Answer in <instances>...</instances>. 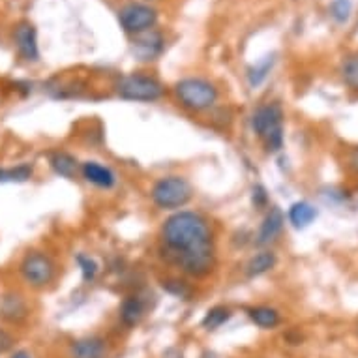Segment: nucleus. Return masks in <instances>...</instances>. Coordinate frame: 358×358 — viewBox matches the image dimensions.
Returning a JSON list of instances; mask_svg holds the SVG:
<instances>
[{"label": "nucleus", "instance_id": "nucleus-1", "mask_svg": "<svg viewBox=\"0 0 358 358\" xmlns=\"http://www.w3.org/2000/svg\"><path fill=\"white\" fill-rule=\"evenodd\" d=\"M162 244L171 263L192 278L208 276L214 268L210 225L197 212L180 210L162 225Z\"/></svg>", "mask_w": 358, "mask_h": 358}, {"label": "nucleus", "instance_id": "nucleus-2", "mask_svg": "<svg viewBox=\"0 0 358 358\" xmlns=\"http://www.w3.org/2000/svg\"><path fill=\"white\" fill-rule=\"evenodd\" d=\"M253 134L263 141L268 152H280L285 141L283 134V109L280 103H264L252 115Z\"/></svg>", "mask_w": 358, "mask_h": 358}, {"label": "nucleus", "instance_id": "nucleus-3", "mask_svg": "<svg viewBox=\"0 0 358 358\" xmlns=\"http://www.w3.org/2000/svg\"><path fill=\"white\" fill-rule=\"evenodd\" d=\"M175 94L178 103L192 113L208 111L216 106L217 88L214 83L201 79V77H188L175 85Z\"/></svg>", "mask_w": 358, "mask_h": 358}, {"label": "nucleus", "instance_id": "nucleus-4", "mask_svg": "<svg viewBox=\"0 0 358 358\" xmlns=\"http://www.w3.org/2000/svg\"><path fill=\"white\" fill-rule=\"evenodd\" d=\"M194 197L192 184L178 175L162 176L150 189V199L159 210H178L188 205Z\"/></svg>", "mask_w": 358, "mask_h": 358}, {"label": "nucleus", "instance_id": "nucleus-5", "mask_svg": "<svg viewBox=\"0 0 358 358\" xmlns=\"http://www.w3.org/2000/svg\"><path fill=\"white\" fill-rule=\"evenodd\" d=\"M19 274L30 289L41 291V289L49 287L57 278V264L53 257L48 255L45 252H38L32 250L21 259L19 263Z\"/></svg>", "mask_w": 358, "mask_h": 358}, {"label": "nucleus", "instance_id": "nucleus-6", "mask_svg": "<svg viewBox=\"0 0 358 358\" xmlns=\"http://www.w3.org/2000/svg\"><path fill=\"white\" fill-rule=\"evenodd\" d=\"M117 94L126 101H145L152 103L164 98L165 88L156 77L143 73H129L117 83Z\"/></svg>", "mask_w": 358, "mask_h": 358}, {"label": "nucleus", "instance_id": "nucleus-7", "mask_svg": "<svg viewBox=\"0 0 358 358\" xmlns=\"http://www.w3.org/2000/svg\"><path fill=\"white\" fill-rule=\"evenodd\" d=\"M118 23L124 29V32H128V34H141V32H147V30L156 27L158 12L148 4L134 2V4H128L118 12Z\"/></svg>", "mask_w": 358, "mask_h": 358}, {"label": "nucleus", "instance_id": "nucleus-8", "mask_svg": "<svg viewBox=\"0 0 358 358\" xmlns=\"http://www.w3.org/2000/svg\"><path fill=\"white\" fill-rule=\"evenodd\" d=\"M30 317L29 300L24 299L19 291H6L0 296V319L8 324L19 327L27 323Z\"/></svg>", "mask_w": 358, "mask_h": 358}, {"label": "nucleus", "instance_id": "nucleus-9", "mask_svg": "<svg viewBox=\"0 0 358 358\" xmlns=\"http://www.w3.org/2000/svg\"><path fill=\"white\" fill-rule=\"evenodd\" d=\"M13 41L17 48L19 57L24 62H38L40 60V45H38V30L34 23L21 21L13 30Z\"/></svg>", "mask_w": 358, "mask_h": 358}, {"label": "nucleus", "instance_id": "nucleus-10", "mask_svg": "<svg viewBox=\"0 0 358 358\" xmlns=\"http://www.w3.org/2000/svg\"><path fill=\"white\" fill-rule=\"evenodd\" d=\"M162 51H164V36L159 34L158 30L150 29L147 32L136 34L131 40V53L141 62L156 60Z\"/></svg>", "mask_w": 358, "mask_h": 358}, {"label": "nucleus", "instance_id": "nucleus-11", "mask_svg": "<svg viewBox=\"0 0 358 358\" xmlns=\"http://www.w3.org/2000/svg\"><path fill=\"white\" fill-rule=\"evenodd\" d=\"M109 343L101 336H83L68 347V358H107Z\"/></svg>", "mask_w": 358, "mask_h": 358}, {"label": "nucleus", "instance_id": "nucleus-12", "mask_svg": "<svg viewBox=\"0 0 358 358\" xmlns=\"http://www.w3.org/2000/svg\"><path fill=\"white\" fill-rule=\"evenodd\" d=\"M283 225H285V216H283L282 208L271 206L266 216L263 217V222H261L257 235H255V244L259 248L268 246L271 242H274L280 236V233L283 231Z\"/></svg>", "mask_w": 358, "mask_h": 358}, {"label": "nucleus", "instance_id": "nucleus-13", "mask_svg": "<svg viewBox=\"0 0 358 358\" xmlns=\"http://www.w3.org/2000/svg\"><path fill=\"white\" fill-rule=\"evenodd\" d=\"M148 310L147 300L143 299L141 294H129L120 302L118 308V319L126 329H136L141 324Z\"/></svg>", "mask_w": 358, "mask_h": 358}, {"label": "nucleus", "instance_id": "nucleus-14", "mask_svg": "<svg viewBox=\"0 0 358 358\" xmlns=\"http://www.w3.org/2000/svg\"><path fill=\"white\" fill-rule=\"evenodd\" d=\"M81 173L88 184L100 189H111L117 184V175L107 165H101L100 162H85L81 165Z\"/></svg>", "mask_w": 358, "mask_h": 358}, {"label": "nucleus", "instance_id": "nucleus-15", "mask_svg": "<svg viewBox=\"0 0 358 358\" xmlns=\"http://www.w3.org/2000/svg\"><path fill=\"white\" fill-rule=\"evenodd\" d=\"M248 319L263 330H274L282 324V313L272 306H252L246 310Z\"/></svg>", "mask_w": 358, "mask_h": 358}, {"label": "nucleus", "instance_id": "nucleus-16", "mask_svg": "<svg viewBox=\"0 0 358 358\" xmlns=\"http://www.w3.org/2000/svg\"><path fill=\"white\" fill-rule=\"evenodd\" d=\"M49 167L53 169L55 175L66 178V180H76L77 171H79L76 156H71L70 152H64V150H55L49 154Z\"/></svg>", "mask_w": 358, "mask_h": 358}, {"label": "nucleus", "instance_id": "nucleus-17", "mask_svg": "<svg viewBox=\"0 0 358 358\" xmlns=\"http://www.w3.org/2000/svg\"><path fill=\"white\" fill-rule=\"evenodd\" d=\"M317 216V208L311 205V203H308V201H296V203L289 206L287 212L289 223L293 225L294 229H306V227H310Z\"/></svg>", "mask_w": 358, "mask_h": 358}, {"label": "nucleus", "instance_id": "nucleus-18", "mask_svg": "<svg viewBox=\"0 0 358 358\" xmlns=\"http://www.w3.org/2000/svg\"><path fill=\"white\" fill-rule=\"evenodd\" d=\"M278 263L276 253L271 252V250H261L259 253H255L253 257H250V261L246 263V276L248 278H259L271 272Z\"/></svg>", "mask_w": 358, "mask_h": 358}, {"label": "nucleus", "instance_id": "nucleus-19", "mask_svg": "<svg viewBox=\"0 0 358 358\" xmlns=\"http://www.w3.org/2000/svg\"><path fill=\"white\" fill-rule=\"evenodd\" d=\"M274 64H276V55H266L264 59H261L259 62L250 66L246 73L248 85L252 88L261 87V85L266 81V77H268V73L272 71Z\"/></svg>", "mask_w": 358, "mask_h": 358}, {"label": "nucleus", "instance_id": "nucleus-20", "mask_svg": "<svg viewBox=\"0 0 358 358\" xmlns=\"http://www.w3.org/2000/svg\"><path fill=\"white\" fill-rule=\"evenodd\" d=\"M34 176V165L19 164L13 167H0V184H23Z\"/></svg>", "mask_w": 358, "mask_h": 358}, {"label": "nucleus", "instance_id": "nucleus-21", "mask_svg": "<svg viewBox=\"0 0 358 358\" xmlns=\"http://www.w3.org/2000/svg\"><path fill=\"white\" fill-rule=\"evenodd\" d=\"M231 317H233V311L227 306H214L205 313L201 327L208 332H216L217 329H222L223 324L229 323Z\"/></svg>", "mask_w": 358, "mask_h": 358}, {"label": "nucleus", "instance_id": "nucleus-22", "mask_svg": "<svg viewBox=\"0 0 358 358\" xmlns=\"http://www.w3.org/2000/svg\"><path fill=\"white\" fill-rule=\"evenodd\" d=\"M77 264H79V271H81L83 282L92 283L100 272V264L96 263V259H92L90 255H85V253H79L76 257Z\"/></svg>", "mask_w": 358, "mask_h": 358}, {"label": "nucleus", "instance_id": "nucleus-23", "mask_svg": "<svg viewBox=\"0 0 358 358\" xmlns=\"http://www.w3.org/2000/svg\"><path fill=\"white\" fill-rule=\"evenodd\" d=\"M341 79L347 87L358 90V55H351L341 64Z\"/></svg>", "mask_w": 358, "mask_h": 358}, {"label": "nucleus", "instance_id": "nucleus-24", "mask_svg": "<svg viewBox=\"0 0 358 358\" xmlns=\"http://www.w3.org/2000/svg\"><path fill=\"white\" fill-rule=\"evenodd\" d=\"M329 13L338 24L347 23L352 13V2L351 0H332L329 6Z\"/></svg>", "mask_w": 358, "mask_h": 358}, {"label": "nucleus", "instance_id": "nucleus-25", "mask_svg": "<svg viewBox=\"0 0 358 358\" xmlns=\"http://www.w3.org/2000/svg\"><path fill=\"white\" fill-rule=\"evenodd\" d=\"M162 285H164V289L167 291V293L176 296V299L189 300V296H192V287H189L186 282H182V280L171 278V280H164Z\"/></svg>", "mask_w": 358, "mask_h": 358}, {"label": "nucleus", "instance_id": "nucleus-26", "mask_svg": "<svg viewBox=\"0 0 358 358\" xmlns=\"http://www.w3.org/2000/svg\"><path fill=\"white\" fill-rule=\"evenodd\" d=\"M15 336L0 324V355H10L15 349Z\"/></svg>", "mask_w": 358, "mask_h": 358}, {"label": "nucleus", "instance_id": "nucleus-27", "mask_svg": "<svg viewBox=\"0 0 358 358\" xmlns=\"http://www.w3.org/2000/svg\"><path fill=\"white\" fill-rule=\"evenodd\" d=\"M252 205L257 208V210H261V208H264V206L268 205V194H266V189H264V186H261V184H255L252 189Z\"/></svg>", "mask_w": 358, "mask_h": 358}, {"label": "nucleus", "instance_id": "nucleus-28", "mask_svg": "<svg viewBox=\"0 0 358 358\" xmlns=\"http://www.w3.org/2000/svg\"><path fill=\"white\" fill-rule=\"evenodd\" d=\"M347 165H349V169L352 173H357L358 175V148H355L349 156H347Z\"/></svg>", "mask_w": 358, "mask_h": 358}, {"label": "nucleus", "instance_id": "nucleus-29", "mask_svg": "<svg viewBox=\"0 0 358 358\" xmlns=\"http://www.w3.org/2000/svg\"><path fill=\"white\" fill-rule=\"evenodd\" d=\"M8 358H34V357H32V352H30L29 349H13V351L8 355Z\"/></svg>", "mask_w": 358, "mask_h": 358}, {"label": "nucleus", "instance_id": "nucleus-30", "mask_svg": "<svg viewBox=\"0 0 358 358\" xmlns=\"http://www.w3.org/2000/svg\"><path fill=\"white\" fill-rule=\"evenodd\" d=\"M201 358H217V357L212 351H205L203 355H201Z\"/></svg>", "mask_w": 358, "mask_h": 358}]
</instances>
